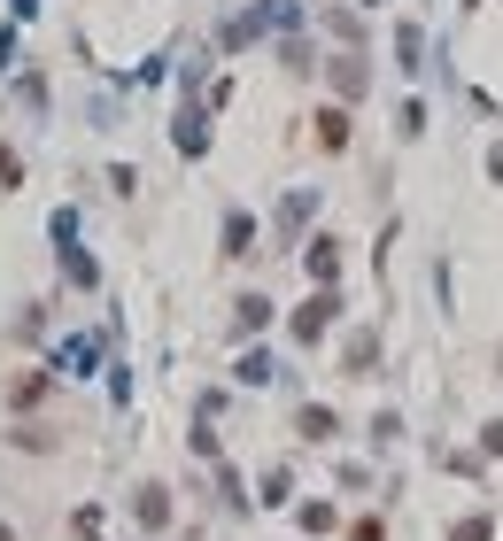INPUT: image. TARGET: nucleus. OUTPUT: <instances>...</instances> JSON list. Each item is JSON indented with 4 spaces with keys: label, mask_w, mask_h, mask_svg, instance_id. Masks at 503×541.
<instances>
[{
    "label": "nucleus",
    "mask_w": 503,
    "mask_h": 541,
    "mask_svg": "<svg viewBox=\"0 0 503 541\" xmlns=\"http://www.w3.org/2000/svg\"><path fill=\"white\" fill-rule=\"evenodd\" d=\"M333 310H341V302H333V294H318V302H310V310L295 317V341H318V333L333 325Z\"/></svg>",
    "instance_id": "obj_1"
},
{
    "label": "nucleus",
    "mask_w": 503,
    "mask_h": 541,
    "mask_svg": "<svg viewBox=\"0 0 503 541\" xmlns=\"http://www.w3.org/2000/svg\"><path fill=\"white\" fill-rule=\"evenodd\" d=\"M310 271H318V279H341V240H310Z\"/></svg>",
    "instance_id": "obj_2"
},
{
    "label": "nucleus",
    "mask_w": 503,
    "mask_h": 541,
    "mask_svg": "<svg viewBox=\"0 0 503 541\" xmlns=\"http://www.w3.org/2000/svg\"><path fill=\"white\" fill-rule=\"evenodd\" d=\"M318 147H349V109H326V116H318Z\"/></svg>",
    "instance_id": "obj_3"
},
{
    "label": "nucleus",
    "mask_w": 503,
    "mask_h": 541,
    "mask_svg": "<svg viewBox=\"0 0 503 541\" xmlns=\"http://www.w3.org/2000/svg\"><path fill=\"white\" fill-rule=\"evenodd\" d=\"M449 541H496V526H488V518H457V526H449Z\"/></svg>",
    "instance_id": "obj_4"
},
{
    "label": "nucleus",
    "mask_w": 503,
    "mask_h": 541,
    "mask_svg": "<svg viewBox=\"0 0 503 541\" xmlns=\"http://www.w3.org/2000/svg\"><path fill=\"white\" fill-rule=\"evenodd\" d=\"M480 449H488V456H503V418H496L488 433H480Z\"/></svg>",
    "instance_id": "obj_5"
},
{
    "label": "nucleus",
    "mask_w": 503,
    "mask_h": 541,
    "mask_svg": "<svg viewBox=\"0 0 503 541\" xmlns=\"http://www.w3.org/2000/svg\"><path fill=\"white\" fill-rule=\"evenodd\" d=\"M349 541H380V518H356V534Z\"/></svg>",
    "instance_id": "obj_6"
},
{
    "label": "nucleus",
    "mask_w": 503,
    "mask_h": 541,
    "mask_svg": "<svg viewBox=\"0 0 503 541\" xmlns=\"http://www.w3.org/2000/svg\"><path fill=\"white\" fill-rule=\"evenodd\" d=\"M0 541H16V534H8V526H0Z\"/></svg>",
    "instance_id": "obj_7"
}]
</instances>
